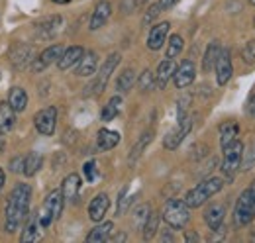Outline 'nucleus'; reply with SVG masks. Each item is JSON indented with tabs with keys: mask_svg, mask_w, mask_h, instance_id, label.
<instances>
[{
	"mask_svg": "<svg viewBox=\"0 0 255 243\" xmlns=\"http://www.w3.org/2000/svg\"><path fill=\"white\" fill-rule=\"evenodd\" d=\"M30 200H32V186L26 182H20L10 192V198L6 202V216H4V228L8 234H16L22 224L30 216Z\"/></svg>",
	"mask_w": 255,
	"mask_h": 243,
	"instance_id": "1",
	"label": "nucleus"
},
{
	"mask_svg": "<svg viewBox=\"0 0 255 243\" xmlns=\"http://www.w3.org/2000/svg\"><path fill=\"white\" fill-rule=\"evenodd\" d=\"M222 186H224L222 179L210 177V179H206V181L198 182L194 188H191V190L187 192V196H185V202H187L189 208H198V206H202L206 200H210L214 194H218V192L222 190Z\"/></svg>",
	"mask_w": 255,
	"mask_h": 243,
	"instance_id": "2",
	"label": "nucleus"
},
{
	"mask_svg": "<svg viewBox=\"0 0 255 243\" xmlns=\"http://www.w3.org/2000/svg\"><path fill=\"white\" fill-rule=\"evenodd\" d=\"M234 220L238 226H250L255 220V181L240 194L234 208Z\"/></svg>",
	"mask_w": 255,
	"mask_h": 243,
	"instance_id": "3",
	"label": "nucleus"
},
{
	"mask_svg": "<svg viewBox=\"0 0 255 243\" xmlns=\"http://www.w3.org/2000/svg\"><path fill=\"white\" fill-rule=\"evenodd\" d=\"M63 204H65V198H63L61 188H55V190H51V192L47 194V198H45L41 210L37 212L41 228H49L53 222L59 220V216L63 212Z\"/></svg>",
	"mask_w": 255,
	"mask_h": 243,
	"instance_id": "4",
	"label": "nucleus"
},
{
	"mask_svg": "<svg viewBox=\"0 0 255 243\" xmlns=\"http://www.w3.org/2000/svg\"><path fill=\"white\" fill-rule=\"evenodd\" d=\"M161 216H163V220H165V224H167L169 228H173V230H183V228L187 226L189 218H191V212H189V206H187L185 200L173 198V200H169V202L165 204Z\"/></svg>",
	"mask_w": 255,
	"mask_h": 243,
	"instance_id": "5",
	"label": "nucleus"
},
{
	"mask_svg": "<svg viewBox=\"0 0 255 243\" xmlns=\"http://www.w3.org/2000/svg\"><path fill=\"white\" fill-rule=\"evenodd\" d=\"M118 63H120V53H112V55H108V59L102 63L98 75L93 79V83L87 87L85 94H87V96H98V94H102L104 89H106V85H108V79L112 77L114 69L118 67Z\"/></svg>",
	"mask_w": 255,
	"mask_h": 243,
	"instance_id": "6",
	"label": "nucleus"
},
{
	"mask_svg": "<svg viewBox=\"0 0 255 243\" xmlns=\"http://www.w3.org/2000/svg\"><path fill=\"white\" fill-rule=\"evenodd\" d=\"M242 157H244V143L240 139L232 141L230 145L224 147V161H222V173L228 181H232L242 167Z\"/></svg>",
	"mask_w": 255,
	"mask_h": 243,
	"instance_id": "7",
	"label": "nucleus"
},
{
	"mask_svg": "<svg viewBox=\"0 0 255 243\" xmlns=\"http://www.w3.org/2000/svg\"><path fill=\"white\" fill-rule=\"evenodd\" d=\"M191 125L192 122L189 118V114H183V116H179V120H177V125L165 135V139H163V147L165 149H177L181 143H183V139L189 135V131H191Z\"/></svg>",
	"mask_w": 255,
	"mask_h": 243,
	"instance_id": "8",
	"label": "nucleus"
},
{
	"mask_svg": "<svg viewBox=\"0 0 255 243\" xmlns=\"http://www.w3.org/2000/svg\"><path fill=\"white\" fill-rule=\"evenodd\" d=\"M33 125L39 131V135H53L55 125H57V108L55 106L41 108L33 116Z\"/></svg>",
	"mask_w": 255,
	"mask_h": 243,
	"instance_id": "9",
	"label": "nucleus"
},
{
	"mask_svg": "<svg viewBox=\"0 0 255 243\" xmlns=\"http://www.w3.org/2000/svg\"><path fill=\"white\" fill-rule=\"evenodd\" d=\"M61 53H63V45H59V43H55V45H49L47 49H43L32 63V71L33 73H41L43 69H47L49 65H53L55 61H59L61 57Z\"/></svg>",
	"mask_w": 255,
	"mask_h": 243,
	"instance_id": "10",
	"label": "nucleus"
},
{
	"mask_svg": "<svg viewBox=\"0 0 255 243\" xmlns=\"http://www.w3.org/2000/svg\"><path fill=\"white\" fill-rule=\"evenodd\" d=\"M196 77V67L191 59L181 61V65H177L175 73H173V81H175V87L177 89H187L191 87L192 81Z\"/></svg>",
	"mask_w": 255,
	"mask_h": 243,
	"instance_id": "11",
	"label": "nucleus"
},
{
	"mask_svg": "<svg viewBox=\"0 0 255 243\" xmlns=\"http://www.w3.org/2000/svg\"><path fill=\"white\" fill-rule=\"evenodd\" d=\"M214 69H216V83H218L220 87L228 85V81H230V77H232V73H234L230 49H222V51H220V55H218V61H216Z\"/></svg>",
	"mask_w": 255,
	"mask_h": 243,
	"instance_id": "12",
	"label": "nucleus"
},
{
	"mask_svg": "<svg viewBox=\"0 0 255 243\" xmlns=\"http://www.w3.org/2000/svg\"><path fill=\"white\" fill-rule=\"evenodd\" d=\"M169 28H171L169 22H159V24H155V26L149 30V35H147V47H149L151 51H157V49H161V47L165 45L167 35H169Z\"/></svg>",
	"mask_w": 255,
	"mask_h": 243,
	"instance_id": "13",
	"label": "nucleus"
},
{
	"mask_svg": "<svg viewBox=\"0 0 255 243\" xmlns=\"http://www.w3.org/2000/svg\"><path fill=\"white\" fill-rule=\"evenodd\" d=\"M108 208H110V198H108L106 192H100V194H96L95 198H93V202L89 204V218L93 222H102L106 212H108Z\"/></svg>",
	"mask_w": 255,
	"mask_h": 243,
	"instance_id": "14",
	"label": "nucleus"
},
{
	"mask_svg": "<svg viewBox=\"0 0 255 243\" xmlns=\"http://www.w3.org/2000/svg\"><path fill=\"white\" fill-rule=\"evenodd\" d=\"M32 47L30 45H26V43H18V45H14L12 49H10V63L16 67V69H24L30 61H32Z\"/></svg>",
	"mask_w": 255,
	"mask_h": 243,
	"instance_id": "15",
	"label": "nucleus"
},
{
	"mask_svg": "<svg viewBox=\"0 0 255 243\" xmlns=\"http://www.w3.org/2000/svg\"><path fill=\"white\" fill-rule=\"evenodd\" d=\"M83 53H85V49H83L81 45H71V47H67V49H63L61 57L57 61V67H59L61 71H69L71 67H75V65L81 61Z\"/></svg>",
	"mask_w": 255,
	"mask_h": 243,
	"instance_id": "16",
	"label": "nucleus"
},
{
	"mask_svg": "<svg viewBox=\"0 0 255 243\" xmlns=\"http://www.w3.org/2000/svg\"><path fill=\"white\" fill-rule=\"evenodd\" d=\"M110 14H112V6H110V2H106V0H102V2H98L95 8V12H93V18H91V30H100L106 22H108V18H110Z\"/></svg>",
	"mask_w": 255,
	"mask_h": 243,
	"instance_id": "17",
	"label": "nucleus"
},
{
	"mask_svg": "<svg viewBox=\"0 0 255 243\" xmlns=\"http://www.w3.org/2000/svg\"><path fill=\"white\" fill-rule=\"evenodd\" d=\"M118 143H120V133L114 131V129L102 127V129L98 131V135H96V145H98L100 151H110V149H114Z\"/></svg>",
	"mask_w": 255,
	"mask_h": 243,
	"instance_id": "18",
	"label": "nucleus"
},
{
	"mask_svg": "<svg viewBox=\"0 0 255 243\" xmlns=\"http://www.w3.org/2000/svg\"><path fill=\"white\" fill-rule=\"evenodd\" d=\"M96 67H98V55L95 51H85L81 61L77 63V75L79 77H91L96 73Z\"/></svg>",
	"mask_w": 255,
	"mask_h": 243,
	"instance_id": "19",
	"label": "nucleus"
},
{
	"mask_svg": "<svg viewBox=\"0 0 255 243\" xmlns=\"http://www.w3.org/2000/svg\"><path fill=\"white\" fill-rule=\"evenodd\" d=\"M16 112L8 102H0V135H8L14 129Z\"/></svg>",
	"mask_w": 255,
	"mask_h": 243,
	"instance_id": "20",
	"label": "nucleus"
},
{
	"mask_svg": "<svg viewBox=\"0 0 255 243\" xmlns=\"http://www.w3.org/2000/svg\"><path fill=\"white\" fill-rule=\"evenodd\" d=\"M175 69H177V65H175L173 59L167 57L165 61H161L159 67H157V73H155V85H157V89H165L167 87V83L171 81Z\"/></svg>",
	"mask_w": 255,
	"mask_h": 243,
	"instance_id": "21",
	"label": "nucleus"
},
{
	"mask_svg": "<svg viewBox=\"0 0 255 243\" xmlns=\"http://www.w3.org/2000/svg\"><path fill=\"white\" fill-rule=\"evenodd\" d=\"M81 177L77 173H71L63 179V184H61V192H63V198L67 200H75L79 196V190H81Z\"/></svg>",
	"mask_w": 255,
	"mask_h": 243,
	"instance_id": "22",
	"label": "nucleus"
},
{
	"mask_svg": "<svg viewBox=\"0 0 255 243\" xmlns=\"http://www.w3.org/2000/svg\"><path fill=\"white\" fill-rule=\"evenodd\" d=\"M39 228H41V224H39V216H37V214L30 216L28 224H24V232H22V236H20V242L22 243L24 242H39V238H41Z\"/></svg>",
	"mask_w": 255,
	"mask_h": 243,
	"instance_id": "23",
	"label": "nucleus"
},
{
	"mask_svg": "<svg viewBox=\"0 0 255 243\" xmlns=\"http://www.w3.org/2000/svg\"><path fill=\"white\" fill-rule=\"evenodd\" d=\"M114 230V224L112 222H102L98 224L95 230H91V234L87 236V242L89 243H104L110 240V234Z\"/></svg>",
	"mask_w": 255,
	"mask_h": 243,
	"instance_id": "24",
	"label": "nucleus"
},
{
	"mask_svg": "<svg viewBox=\"0 0 255 243\" xmlns=\"http://www.w3.org/2000/svg\"><path fill=\"white\" fill-rule=\"evenodd\" d=\"M8 104L12 106L14 112H24L28 108V92L22 87H14L8 94Z\"/></svg>",
	"mask_w": 255,
	"mask_h": 243,
	"instance_id": "25",
	"label": "nucleus"
},
{
	"mask_svg": "<svg viewBox=\"0 0 255 243\" xmlns=\"http://www.w3.org/2000/svg\"><path fill=\"white\" fill-rule=\"evenodd\" d=\"M224 214H226V206H224V204H212V206L206 210L204 220H206V224H208V228H210L212 232L222 226Z\"/></svg>",
	"mask_w": 255,
	"mask_h": 243,
	"instance_id": "26",
	"label": "nucleus"
},
{
	"mask_svg": "<svg viewBox=\"0 0 255 243\" xmlns=\"http://www.w3.org/2000/svg\"><path fill=\"white\" fill-rule=\"evenodd\" d=\"M238 133H240V125L236 122H224V123H220V145H222V149L226 145H230L232 141L238 139Z\"/></svg>",
	"mask_w": 255,
	"mask_h": 243,
	"instance_id": "27",
	"label": "nucleus"
},
{
	"mask_svg": "<svg viewBox=\"0 0 255 243\" xmlns=\"http://www.w3.org/2000/svg\"><path fill=\"white\" fill-rule=\"evenodd\" d=\"M220 51H222V47H220V43L218 41H212L208 47H206V53H204V59H202V71H212L214 69V65H216V61H218V55H220Z\"/></svg>",
	"mask_w": 255,
	"mask_h": 243,
	"instance_id": "28",
	"label": "nucleus"
},
{
	"mask_svg": "<svg viewBox=\"0 0 255 243\" xmlns=\"http://www.w3.org/2000/svg\"><path fill=\"white\" fill-rule=\"evenodd\" d=\"M43 165V157L37 151H30L24 157V175L26 177H33Z\"/></svg>",
	"mask_w": 255,
	"mask_h": 243,
	"instance_id": "29",
	"label": "nucleus"
},
{
	"mask_svg": "<svg viewBox=\"0 0 255 243\" xmlns=\"http://www.w3.org/2000/svg\"><path fill=\"white\" fill-rule=\"evenodd\" d=\"M61 22H63L61 16H51V18H47V20H43V22L37 24V33L39 35H45V37H51L55 31L59 30Z\"/></svg>",
	"mask_w": 255,
	"mask_h": 243,
	"instance_id": "30",
	"label": "nucleus"
},
{
	"mask_svg": "<svg viewBox=\"0 0 255 243\" xmlns=\"http://www.w3.org/2000/svg\"><path fill=\"white\" fill-rule=\"evenodd\" d=\"M133 83H135V73H133V69H124V73L118 77V81H116V91L120 92V94H126L133 89Z\"/></svg>",
	"mask_w": 255,
	"mask_h": 243,
	"instance_id": "31",
	"label": "nucleus"
},
{
	"mask_svg": "<svg viewBox=\"0 0 255 243\" xmlns=\"http://www.w3.org/2000/svg\"><path fill=\"white\" fill-rule=\"evenodd\" d=\"M120 104H122V98L120 96H114V98H110V102L102 108V112H100V120L102 122H112L116 116H118V112H120Z\"/></svg>",
	"mask_w": 255,
	"mask_h": 243,
	"instance_id": "32",
	"label": "nucleus"
},
{
	"mask_svg": "<svg viewBox=\"0 0 255 243\" xmlns=\"http://www.w3.org/2000/svg\"><path fill=\"white\" fill-rule=\"evenodd\" d=\"M151 139H153V133H151V131H145V133L139 137V141L131 147V153H129V163H135V161H137V157H139V155L143 153V149L151 143Z\"/></svg>",
	"mask_w": 255,
	"mask_h": 243,
	"instance_id": "33",
	"label": "nucleus"
},
{
	"mask_svg": "<svg viewBox=\"0 0 255 243\" xmlns=\"http://www.w3.org/2000/svg\"><path fill=\"white\" fill-rule=\"evenodd\" d=\"M183 47H185L183 37H181L179 33H173L171 39H169V43H167V57H169V59H175V57L183 51Z\"/></svg>",
	"mask_w": 255,
	"mask_h": 243,
	"instance_id": "34",
	"label": "nucleus"
},
{
	"mask_svg": "<svg viewBox=\"0 0 255 243\" xmlns=\"http://www.w3.org/2000/svg\"><path fill=\"white\" fill-rule=\"evenodd\" d=\"M157 226H159V216L155 212H149L147 216V220L143 222V238L145 240H151L153 236H155V232H157Z\"/></svg>",
	"mask_w": 255,
	"mask_h": 243,
	"instance_id": "35",
	"label": "nucleus"
},
{
	"mask_svg": "<svg viewBox=\"0 0 255 243\" xmlns=\"http://www.w3.org/2000/svg\"><path fill=\"white\" fill-rule=\"evenodd\" d=\"M139 89L145 92V91H149V89H153V85H155V77H153V73L149 71V69H145L141 75H139Z\"/></svg>",
	"mask_w": 255,
	"mask_h": 243,
	"instance_id": "36",
	"label": "nucleus"
},
{
	"mask_svg": "<svg viewBox=\"0 0 255 243\" xmlns=\"http://www.w3.org/2000/svg\"><path fill=\"white\" fill-rule=\"evenodd\" d=\"M83 173H85V179L87 182H95L98 179V167H96L95 161H87L83 165Z\"/></svg>",
	"mask_w": 255,
	"mask_h": 243,
	"instance_id": "37",
	"label": "nucleus"
},
{
	"mask_svg": "<svg viewBox=\"0 0 255 243\" xmlns=\"http://www.w3.org/2000/svg\"><path fill=\"white\" fill-rule=\"evenodd\" d=\"M242 57L246 63H255V39H250L242 51Z\"/></svg>",
	"mask_w": 255,
	"mask_h": 243,
	"instance_id": "38",
	"label": "nucleus"
},
{
	"mask_svg": "<svg viewBox=\"0 0 255 243\" xmlns=\"http://www.w3.org/2000/svg\"><path fill=\"white\" fill-rule=\"evenodd\" d=\"M151 212V208L147 206V204H141L139 208H135V216H133V220H135V224L137 226H143V222L147 220V216Z\"/></svg>",
	"mask_w": 255,
	"mask_h": 243,
	"instance_id": "39",
	"label": "nucleus"
},
{
	"mask_svg": "<svg viewBox=\"0 0 255 243\" xmlns=\"http://www.w3.org/2000/svg\"><path fill=\"white\" fill-rule=\"evenodd\" d=\"M24 157H26V155H16V157L10 161V171H12V173H24Z\"/></svg>",
	"mask_w": 255,
	"mask_h": 243,
	"instance_id": "40",
	"label": "nucleus"
},
{
	"mask_svg": "<svg viewBox=\"0 0 255 243\" xmlns=\"http://www.w3.org/2000/svg\"><path fill=\"white\" fill-rule=\"evenodd\" d=\"M128 204H129V198H128V188H124V190L120 192V200H118V216L126 212Z\"/></svg>",
	"mask_w": 255,
	"mask_h": 243,
	"instance_id": "41",
	"label": "nucleus"
},
{
	"mask_svg": "<svg viewBox=\"0 0 255 243\" xmlns=\"http://www.w3.org/2000/svg\"><path fill=\"white\" fill-rule=\"evenodd\" d=\"M159 12H161V8L157 6V4H155V6H151V8H149V12H147V14H145V18H143V24H149V22H151Z\"/></svg>",
	"mask_w": 255,
	"mask_h": 243,
	"instance_id": "42",
	"label": "nucleus"
},
{
	"mask_svg": "<svg viewBox=\"0 0 255 243\" xmlns=\"http://www.w3.org/2000/svg\"><path fill=\"white\" fill-rule=\"evenodd\" d=\"M177 2H179V0H159L157 6H159L161 10H169V8H173Z\"/></svg>",
	"mask_w": 255,
	"mask_h": 243,
	"instance_id": "43",
	"label": "nucleus"
},
{
	"mask_svg": "<svg viewBox=\"0 0 255 243\" xmlns=\"http://www.w3.org/2000/svg\"><path fill=\"white\" fill-rule=\"evenodd\" d=\"M200 238H198V234H192V232H187L185 234V242H198Z\"/></svg>",
	"mask_w": 255,
	"mask_h": 243,
	"instance_id": "44",
	"label": "nucleus"
},
{
	"mask_svg": "<svg viewBox=\"0 0 255 243\" xmlns=\"http://www.w3.org/2000/svg\"><path fill=\"white\" fill-rule=\"evenodd\" d=\"M248 110H250V114L252 116H255V94L250 98V104H248Z\"/></svg>",
	"mask_w": 255,
	"mask_h": 243,
	"instance_id": "45",
	"label": "nucleus"
},
{
	"mask_svg": "<svg viewBox=\"0 0 255 243\" xmlns=\"http://www.w3.org/2000/svg\"><path fill=\"white\" fill-rule=\"evenodd\" d=\"M4 181H6V175H4V171L0 169V190H2V186H4Z\"/></svg>",
	"mask_w": 255,
	"mask_h": 243,
	"instance_id": "46",
	"label": "nucleus"
},
{
	"mask_svg": "<svg viewBox=\"0 0 255 243\" xmlns=\"http://www.w3.org/2000/svg\"><path fill=\"white\" fill-rule=\"evenodd\" d=\"M51 2H55V4H69L71 0H51Z\"/></svg>",
	"mask_w": 255,
	"mask_h": 243,
	"instance_id": "47",
	"label": "nucleus"
},
{
	"mask_svg": "<svg viewBox=\"0 0 255 243\" xmlns=\"http://www.w3.org/2000/svg\"><path fill=\"white\" fill-rule=\"evenodd\" d=\"M4 149V141H2V135H0V151Z\"/></svg>",
	"mask_w": 255,
	"mask_h": 243,
	"instance_id": "48",
	"label": "nucleus"
},
{
	"mask_svg": "<svg viewBox=\"0 0 255 243\" xmlns=\"http://www.w3.org/2000/svg\"><path fill=\"white\" fill-rule=\"evenodd\" d=\"M250 4H254V6H255V0H250Z\"/></svg>",
	"mask_w": 255,
	"mask_h": 243,
	"instance_id": "49",
	"label": "nucleus"
},
{
	"mask_svg": "<svg viewBox=\"0 0 255 243\" xmlns=\"http://www.w3.org/2000/svg\"><path fill=\"white\" fill-rule=\"evenodd\" d=\"M254 26H255V20H254Z\"/></svg>",
	"mask_w": 255,
	"mask_h": 243,
	"instance_id": "50",
	"label": "nucleus"
}]
</instances>
